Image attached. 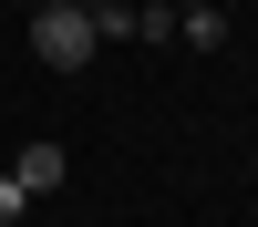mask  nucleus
Returning <instances> with one entry per match:
<instances>
[{
  "label": "nucleus",
  "mask_w": 258,
  "mask_h": 227,
  "mask_svg": "<svg viewBox=\"0 0 258 227\" xmlns=\"http://www.w3.org/2000/svg\"><path fill=\"white\" fill-rule=\"evenodd\" d=\"M83 11H93V0H83Z\"/></svg>",
  "instance_id": "6"
},
{
  "label": "nucleus",
  "mask_w": 258,
  "mask_h": 227,
  "mask_svg": "<svg viewBox=\"0 0 258 227\" xmlns=\"http://www.w3.org/2000/svg\"><path fill=\"white\" fill-rule=\"evenodd\" d=\"M31 52L52 62V72H83V62H93V11H83V0H31Z\"/></svg>",
  "instance_id": "1"
},
{
  "label": "nucleus",
  "mask_w": 258,
  "mask_h": 227,
  "mask_svg": "<svg viewBox=\"0 0 258 227\" xmlns=\"http://www.w3.org/2000/svg\"><path fill=\"white\" fill-rule=\"evenodd\" d=\"M176 11H197V0H176Z\"/></svg>",
  "instance_id": "5"
},
{
  "label": "nucleus",
  "mask_w": 258,
  "mask_h": 227,
  "mask_svg": "<svg viewBox=\"0 0 258 227\" xmlns=\"http://www.w3.org/2000/svg\"><path fill=\"white\" fill-rule=\"evenodd\" d=\"M176 31L197 41V52H217V41H227V11H217V0H197V11H176Z\"/></svg>",
  "instance_id": "3"
},
{
  "label": "nucleus",
  "mask_w": 258,
  "mask_h": 227,
  "mask_svg": "<svg viewBox=\"0 0 258 227\" xmlns=\"http://www.w3.org/2000/svg\"><path fill=\"white\" fill-rule=\"evenodd\" d=\"M21 206H31V196H21V176H0V227H21Z\"/></svg>",
  "instance_id": "4"
},
{
  "label": "nucleus",
  "mask_w": 258,
  "mask_h": 227,
  "mask_svg": "<svg viewBox=\"0 0 258 227\" xmlns=\"http://www.w3.org/2000/svg\"><path fill=\"white\" fill-rule=\"evenodd\" d=\"M21 196H62V176H73V155H62V144H21Z\"/></svg>",
  "instance_id": "2"
}]
</instances>
